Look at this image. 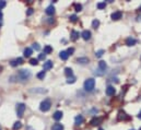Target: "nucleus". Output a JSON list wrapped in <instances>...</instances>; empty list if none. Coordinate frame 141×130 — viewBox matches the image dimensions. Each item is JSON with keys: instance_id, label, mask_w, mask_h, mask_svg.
I'll return each mask as SVG.
<instances>
[{"instance_id": "obj_6", "label": "nucleus", "mask_w": 141, "mask_h": 130, "mask_svg": "<svg viewBox=\"0 0 141 130\" xmlns=\"http://www.w3.org/2000/svg\"><path fill=\"white\" fill-rule=\"evenodd\" d=\"M62 116H64L62 112H60V110H57V112H55V113H54V115H53V118H54L56 121H58V120H60V119L62 118Z\"/></svg>"}, {"instance_id": "obj_38", "label": "nucleus", "mask_w": 141, "mask_h": 130, "mask_svg": "<svg viewBox=\"0 0 141 130\" xmlns=\"http://www.w3.org/2000/svg\"><path fill=\"white\" fill-rule=\"evenodd\" d=\"M2 17H3V14H2V12L0 11V21H1V19H2Z\"/></svg>"}, {"instance_id": "obj_29", "label": "nucleus", "mask_w": 141, "mask_h": 130, "mask_svg": "<svg viewBox=\"0 0 141 130\" xmlns=\"http://www.w3.org/2000/svg\"><path fill=\"white\" fill-rule=\"evenodd\" d=\"M103 54H104V50H103V49H100V50H97V51L95 53V56L100 58V57L103 56Z\"/></svg>"}, {"instance_id": "obj_36", "label": "nucleus", "mask_w": 141, "mask_h": 130, "mask_svg": "<svg viewBox=\"0 0 141 130\" xmlns=\"http://www.w3.org/2000/svg\"><path fill=\"white\" fill-rule=\"evenodd\" d=\"M33 12H34V10L32 8H30L27 11H26V14H27V15H32V14H33Z\"/></svg>"}, {"instance_id": "obj_23", "label": "nucleus", "mask_w": 141, "mask_h": 130, "mask_svg": "<svg viewBox=\"0 0 141 130\" xmlns=\"http://www.w3.org/2000/svg\"><path fill=\"white\" fill-rule=\"evenodd\" d=\"M65 74L68 76V78L72 76V74H73V72H72V69H71V68H66L65 69Z\"/></svg>"}, {"instance_id": "obj_8", "label": "nucleus", "mask_w": 141, "mask_h": 130, "mask_svg": "<svg viewBox=\"0 0 141 130\" xmlns=\"http://www.w3.org/2000/svg\"><path fill=\"white\" fill-rule=\"evenodd\" d=\"M121 15H123L121 11H116V12H114V13H112V20H114V21L119 20V19H121Z\"/></svg>"}, {"instance_id": "obj_5", "label": "nucleus", "mask_w": 141, "mask_h": 130, "mask_svg": "<svg viewBox=\"0 0 141 130\" xmlns=\"http://www.w3.org/2000/svg\"><path fill=\"white\" fill-rule=\"evenodd\" d=\"M117 119H118V120H128V119H130V117L128 116L126 113H125L124 110H119L118 116H117Z\"/></svg>"}, {"instance_id": "obj_43", "label": "nucleus", "mask_w": 141, "mask_h": 130, "mask_svg": "<svg viewBox=\"0 0 141 130\" xmlns=\"http://www.w3.org/2000/svg\"><path fill=\"white\" fill-rule=\"evenodd\" d=\"M131 130H133V129H131Z\"/></svg>"}, {"instance_id": "obj_11", "label": "nucleus", "mask_w": 141, "mask_h": 130, "mask_svg": "<svg viewBox=\"0 0 141 130\" xmlns=\"http://www.w3.org/2000/svg\"><path fill=\"white\" fill-rule=\"evenodd\" d=\"M23 62H24L23 58H17L15 60H12L11 61V66L12 67H15V66H18V65H22Z\"/></svg>"}, {"instance_id": "obj_32", "label": "nucleus", "mask_w": 141, "mask_h": 130, "mask_svg": "<svg viewBox=\"0 0 141 130\" xmlns=\"http://www.w3.org/2000/svg\"><path fill=\"white\" fill-rule=\"evenodd\" d=\"M105 7H106V3H105V1H104V2L97 3V8H99V9H104Z\"/></svg>"}, {"instance_id": "obj_40", "label": "nucleus", "mask_w": 141, "mask_h": 130, "mask_svg": "<svg viewBox=\"0 0 141 130\" xmlns=\"http://www.w3.org/2000/svg\"><path fill=\"white\" fill-rule=\"evenodd\" d=\"M139 11H141V7H140V8H139Z\"/></svg>"}, {"instance_id": "obj_16", "label": "nucleus", "mask_w": 141, "mask_h": 130, "mask_svg": "<svg viewBox=\"0 0 141 130\" xmlns=\"http://www.w3.org/2000/svg\"><path fill=\"white\" fill-rule=\"evenodd\" d=\"M77 62H78V63H81V65H84V63L89 62V58H86V57H80V58L77 59Z\"/></svg>"}, {"instance_id": "obj_1", "label": "nucleus", "mask_w": 141, "mask_h": 130, "mask_svg": "<svg viewBox=\"0 0 141 130\" xmlns=\"http://www.w3.org/2000/svg\"><path fill=\"white\" fill-rule=\"evenodd\" d=\"M31 71L30 70H25V69H22V70L19 71V73H18V78L21 79L22 81H26L31 78Z\"/></svg>"}, {"instance_id": "obj_33", "label": "nucleus", "mask_w": 141, "mask_h": 130, "mask_svg": "<svg viewBox=\"0 0 141 130\" xmlns=\"http://www.w3.org/2000/svg\"><path fill=\"white\" fill-rule=\"evenodd\" d=\"M6 4H7L6 1H3V0H0V10L5 8V7H6Z\"/></svg>"}, {"instance_id": "obj_7", "label": "nucleus", "mask_w": 141, "mask_h": 130, "mask_svg": "<svg viewBox=\"0 0 141 130\" xmlns=\"http://www.w3.org/2000/svg\"><path fill=\"white\" fill-rule=\"evenodd\" d=\"M81 36H82V38H83V40H89L91 38V32L87 31V30H84V31L81 33Z\"/></svg>"}, {"instance_id": "obj_20", "label": "nucleus", "mask_w": 141, "mask_h": 130, "mask_svg": "<svg viewBox=\"0 0 141 130\" xmlns=\"http://www.w3.org/2000/svg\"><path fill=\"white\" fill-rule=\"evenodd\" d=\"M32 54H33V49H32V48L27 47V48L24 49V56H25V57H30Z\"/></svg>"}, {"instance_id": "obj_2", "label": "nucleus", "mask_w": 141, "mask_h": 130, "mask_svg": "<svg viewBox=\"0 0 141 130\" xmlns=\"http://www.w3.org/2000/svg\"><path fill=\"white\" fill-rule=\"evenodd\" d=\"M94 86H95V80H94V79L90 78V79H86L84 81V89H85V91L91 92V91H93Z\"/></svg>"}, {"instance_id": "obj_31", "label": "nucleus", "mask_w": 141, "mask_h": 130, "mask_svg": "<svg viewBox=\"0 0 141 130\" xmlns=\"http://www.w3.org/2000/svg\"><path fill=\"white\" fill-rule=\"evenodd\" d=\"M99 25H100V21L99 20H94L93 22H92V26H93L94 28L99 27Z\"/></svg>"}, {"instance_id": "obj_10", "label": "nucleus", "mask_w": 141, "mask_h": 130, "mask_svg": "<svg viewBox=\"0 0 141 130\" xmlns=\"http://www.w3.org/2000/svg\"><path fill=\"white\" fill-rule=\"evenodd\" d=\"M106 68H107V65H106V62L103 61V60H101V61L99 62V70L102 71V72H104V71L106 70Z\"/></svg>"}, {"instance_id": "obj_37", "label": "nucleus", "mask_w": 141, "mask_h": 130, "mask_svg": "<svg viewBox=\"0 0 141 130\" xmlns=\"http://www.w3.org/2000/svg\"><path fill=\"white\" fill-rule=\"evenodd\" d=\"M45 57H46V55L43 53V54H40V56H38V59L43 60V59H45Z\"/></svg>"}, {"instance_id": "obj_13", "label": "nucleus", "mask_w": 141, "mask_h": 130, "mask_svg": "<svg viewBox=\"0 0 141 130\" xmlns=\"http://www.w3.org/2000/svg\"><path fill=\"white\" fill-rule=\"evenodd\" d=\"M43 68H44V70H49V69L53 68V61H50V60H47L46 62H44V66H43Z\"/></svg>"}, {"instance_id": "obj_30", "label": "nucleus", "mask_w": 141, "mask_h": 130, "mask_svg": "<svg viewBox=\"0 0 141 130\" xmlns=\"http://www.w3.org/2000/svg\"><path fill=\"white\" fill-rule=\"evenodd\" d=\"M69 20H70L71 22H77V20H78V17H77L76 14H72V15H70Z\"/></svg>"}, {"instance_id": "obj_41", "label": "nucleus", "mask_w": 141, "mask_h": 130, "mask_svg": "<svg viewBox=\"0 0 141 130\" xmlns=\"http://www.w3.org/2000/svg\"><path fill=\"white\" fill-rule=\"evenodd\" d=\"M99 130H103V129H102V128H100V129H99Z\"/></svg>"}, {"instance_id": "obj_26", "label": "nucleus", "mask_w": 141, "mask_h": 130, "mask_svg": "<svg viewBox=\"0 0 141 130\" xmlns=\"http://www.w3.org/2000/svg\"><path fill=\"white\" fill-rule=\"evenodd\" d=\"M76 76H70V78H68V80H67V83H68V84H72V83H74V82H76Z\"/></svg>"}, {"instance_id": "obj_42", "label": "nucleus", "mask_w": 141, "mask_h": 130, "mask_svg": "<svg viewBox=\"0 0 141 130\" xmlns=\"http://www.w3.org/2000/svg\"><path fill=\"white\" fill-rule=\"evenodd\" d=\"M139 130H141V128H140V129H139Z\"/></svg>"}, {"instance_id": "obj_28", "label": "nucleus", "mask_w": 141, "mask_h": 130, "mask_svg": "<svg viewBox=\"0 0 141 130\" xmlns=\"http://www.w3.org/2000/svg\"><path fill=\"white\" fill-rule=\"evenodd\" d=\"M74 9H76L77 12H80L82 10V6L80 3H76V4H74Z\"/></svg>"}, {"instance_id": "obj_18", "label": "nucleus", "mask_w": 141, "mask_h": 130, "mask_svg": "<svg viewBox=\"0 0 141 130\" xmlns=\"http://www.w3.org/2000/svg\"><path fill=\"white\" fill-rule=\"evenodd\" d=\"M59 57L61 58L62 60H67V59H68V57H69V55H68L67 51L62 50V51H60V53H59Z\"/></svg>"}, {"instance_id": "obj_3", "label": "nucleus", "mask_w": 141, "mask_h": 130, "mask_svg": "<svg viewBox=\"0 0 141 130\" xmlns=\"http://www.w3.org/2000/svg\"><path fill=\"white\" fill-rule=\"evenodd\" d=\"M50 106H51V103L49 99H45V101H43L40 105V109L42 112H48V110L50 109Z\"/></svg>"}, {"instance_id": "obj_44", "label": "nucleus", "mask_w": 141, "mask_h": 130, "mask_svg": "<svg viewBox=\"0 0 141 130\" xmlns=\"http://www.w3.org/2000/svg\"><path fill=\"white\" fill-rule=\"evenodd\" d=\"M0 130H1V129H0Z\"/></svg>"}, {"instance_id": "obj_17", "label": "nucleus", "mask_w": 141, "mask_h": 130, "mask_svg": "<svg viewBox=\"0 0 141 130\" xmlns=\"http://www.w3.org/2000/svg\"><path fill=\"white\" fill-rule=\"evenodd\" d=\"M80 34H79V32H77V31H72L71 32V40H77L78 38H79Z\"/></svg>"}, {"instance_id": "obj_24", "label": "nucleus", "mask_w": 141, "mask_h": 130, "mask_svg": "<svg viewBox=\"0 0 141 130\" xmlns=\"http://www.w3.org/2000/svg\"><path fill=\"white\" fill-rule=\"evenodd\" d=\"M22 127V124H21V121H15L13 125V129L14 130H18V129H20V128Z\"/></svg>"}, {"instance_id": "obj_27", "label": "nucleus", "mask_w": 141, "mask_h": 130, "mask_svg": "<svg viewBox=\"0 0 141 130\" xmlns=\"http://www.w3.org/2000/svg\"><path fill=\"white\" fill-rule=\"evenodd\" d=\"M30 63H31L32 66H37V65H38V59H35V58H32V59L30 60Z\"/></svg>"}, {"instance_id": "obj_22", "label": "nucleus", "mask_w": 141, "mask_h": 130, "mask_svg": "<svg viewBox=\"0 0 141 130\" xmlns=\"http://www.w3.org/2000/svg\"><path fill=\"white\" fill-rule=\"evenodd\" d=\"M51 51H53V47H51V46L47 45V46H45V47H44V54H45V55L50 54Z\"/></svg>"}, {"instance_id": "obj_4", "label": "nucleus", "mask_w": 141, "mask_h": 130, "mask_svg": "<svg viewBox=\"0 0 141 130\" xmlns=\"http://www.w3.org/2000/svg\"><path fill=\"white\" fill-rule=\"evenodd\" d=\"M24 112H25V105L22 104V103L17 104V114H18V116L22 117L23 114H24Z\"/></svg>"}, {"instance_id": "obj_39", "label": "nucleus", "mask_w": 141, "mask_h": 130, "mask_svg": "<svg viewBox=\"0 0 141 130\" xmlns=\"http://www.w3.org/2000/svg\"><path fill=\"white\" fill-rule=\"evenodd\" d=\"M138 117H139V119H141V112L139 113V115H138Z\"/></svg>"}, {"instance_id": "obj_25", "label": "nucleus", "mask_w": 141, "mask_h": 130, "mask_svg": "<svg viewBox=\"0 0 141 130\" xmlns=\"http://www.w3.org/2000/svg\"><path fill=\"white\" fill-rule=\"evenodd\" d=\"M45 76H46V72H45L44 70L41 71V72H38V73H37V78H38V79H41V80L44 79V78H45Z\"/></svg>"}, {"instance_id": "obj_35", "label": "nucleus", "mask_w": 141, "mask_h": 130, "mask_svg": "<svg viewBox=\"0 0 141 130\" xmlns=\"http://www.w3.org/2000/svg\"><path fill=\"white\" fill-rule=\"evenodd\" d=\"M33 48L35 49V50H40V49H41L40 45H38L37 43H34V44H33Z\"/></svg>"}, {"instance_id": "obj_15", "label": "nucleus", "mask_w": 141, "mask_h": 130, "mask_svg": "<svg viewBox=\"0 0 141 130\" xmlns=\"http://www.w3.org/2000/svg\"><path fill=\"white\" fill-rule=\"evenodd\" d=\"M55 13V7L51 4V6L47 7V9H46V14H48V15H53V14Z\"/></svg>"}, {"instance_id": "obj_34", "label": "nucleus", "mask_w": 141, "mask_h": 130, "mask_svg": "<svg viewBox=\"0 0 141 130\" xmlns=\"http://www.w3.org/2000/svg\"><path fill=\"white\" fill-rule=\"evenodd\" d=\"M67 53H68V55H69V56H70V55H72L74 53V48H68V50H67Z\"/></svg>"}, {"instance_id": "obj_12", "label": "nucleus", "mask_w": 141, "mask_h": 130, "mask_svg": "<svg viewBox=\"0 0 141 130\" xmlns=\"http://www.w3.org/2000/svg\"><path fill=\"white\" fill-rule=\"evenodd\" d=\"M101 122H102V118H99V117H94V118L90 121V124L92 125V126H99Z\"/></svg>"}, {"instance_id": "obj_9", "label": "nucleus", "mask_w": 141, "mask_h": 130, "mask_svg": "<svg viewBox=\"0 0 141 130\" xmlns=\"http://www.w3.org/2000/svg\"><path fill=\"white\" fill-rule=\"evenodd\" d=\"M115 93H116L115 88H114V86H112V85H108L107 89H106V94H107L108 96H113Z\"/></svg>"}, {"instance_id": "obj_21", "label": "nucleus", "mask_w": 141, "mask_h": 130, "mask_svg": "<svg viewBox=\"0 0 141 130\" xmlns=\"http://www.w3.org/2000/svg\"><path fill=\"white\" fill-rule=\"evenodd\" d=\"M74 122H76V125H80L83 122V117L81 116V115H78V116L74 118Z\"/></svg>"}, {"instance_id": "obj_14", "label": "nucleus", "mask_w": 141, "mask_h": 130, "mask_svg": "<svg viewBox=\"0 0 141 130\" xmlns=\"http://www.w3.org/2000/svg\"><path fill=\"white\" fill-rule=\"evenodd\" d=\"M136 43H137V40L133 37H128L127 40H126V45L127 46H133V45H136Z\"/></svg>"}, {"instance_id": "obj_19", "label": "nucleus", "mask_w": 141, "mask_h": 130, "mask_svg": "<svg viewBox=\"0 0 141 130\" xmlns=\"http://www.w3.org/2000/svg\"><path fill=\"white\" fill-rule=\"evenodd\" d=\"M51 130H64V126L61 124H54L51 127Z\"/></svg>"}]
</instances>
